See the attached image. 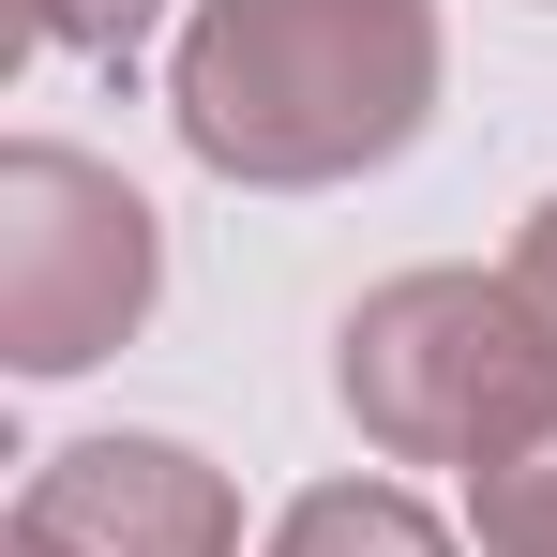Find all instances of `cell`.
Returning a JSON list of instances; mask_svg holds the SVG:
<instances>
[{
  "instance_id": "cell-1",
  "label": "cell",
  "mask_w": 557,
  "mask_h": 557,
  "mask_svg": "<svg viewBox=\"0 0 557 557\" xmlns=\"http://www.w3.org/2000/svg\"><path fill=\"white\" fill-rule=\"evenodd\" d=\"M453 76L437 0H196L166 46V121L242 196H332L422 151Z\"/></svg>"
},
{
  "instance_id": "cell-2",
  "label": "cell",
  "mask_w": 557,
  "mask_h": 557,
  "mask_svg": "<svg viewBox=\"0 0 557 557\" xmlns=\"http://www.w3.org/2000/svg\"><path fill=\"white\" fill-rule=\"evenodd\" d=\"M332 392L392 467H497L557 422V332L512 272H392L347 301Z\"/></svg>"
},
{
  "instance_id": "cell-3",
  "label": "cell",
  "mask_w": 557,
  "mask_h": 557,
  "mask_svg": "<svg viewBox=\"0 0 557 557\" xmlns=\"http://www.w3.org/2000/svg\"><path fill=\"white\" fill-rule=\"evenodd\" d=\"M151 301H166V211L61 136H15L0 151V362L91 376L106 347L151 332Z\"/></svg>"
},
{
  "instance_id": "cell-4",
  "label": "cell",
  "mask_w": 557,
  "mask_h": 557,
  "mask_svg": "<svg viewBox=\"0 0 557 557\" xmlns=\"http://www.w3.org/2000/svg\"><path fill=\"white\" fill-rule=\"evenodd\" d=\"M15 528L61 557H242V497L182 437H76V453L30 467Z\"/></svg>"
},
{
  "instance_id": "cell-5",
  "label": "cell",
  "mask_w": 557,
  "mask_h": 557,
  "mask_svg": "<svg viewBox=\"0 0 557 557\" xmlns=\"http://www.w3.org/2000/svg\"><path fill=\"white\" fill-rule=\"evenodd\" d=\"M257 557H467L407 482H317V497H286L272 512V543Z\"/></svg>"
},
{
  "instance_id": "cell-6",
  "label": "cell",
  "mask_w": 557,
  "mask_h": 557,
  "mask_svg": "<svg viewBox=\"0 0 557 557\" xmlns=\"http://www.w3.org/2000/svg\"><path fill=\"white\" fill-rule=\"evenodd\" d=\"M467 528H482V557H557V422L528 453L467 467Z\"/></svg>"
},
{
  "instance_id": "cell-7",
  "label": "cell",
  "mask_w": 557,
  "mask_h": 557,
  "mask_svg": "<svg viewBox=\"0 0 557 557\" xmlns=\"http://www.w3.org/2000/svg\"><path fill=\"white\" fill-rule=\"evenodd\" d=\"M30 30H46L61 61H106V76H121V61L166 30V0H30Z\"/></svg>"
},
{
  "instance_id": "cell-8",
  "label": "cell",
  "mask_w": 557,
  "mask_h": 557,
  "mask_svg": "<svg viewBox=\"0 0 557 557\" xmlns=\"http://www.w3.org/2000/svg\"><path fill=\"white\" fill-rule=\"evenodd\" d=\"M512 286L543 301V332H557V196H543V211H528V226H512Z\"/></svg>"
},
{
  "instance_id": "cell-9",
  "label": "cell",
  "mask_w": 557,
  "mask_h": 557,
  "mask_svg": "<svg viewBox=\"0 0 557 557\" xmlns=\"http://www.w3.org/2000/svg\"><path fill=\"white\" fill-rule=\"evenodd\" d=\"M15 557H61V543H30V528H15Z\"/></svg>"
}]
</instances>
